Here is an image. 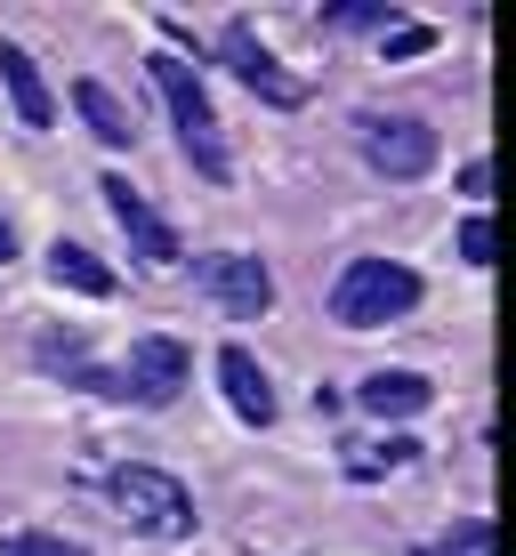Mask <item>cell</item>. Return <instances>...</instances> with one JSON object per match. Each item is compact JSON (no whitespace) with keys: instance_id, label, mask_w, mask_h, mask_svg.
Returning <instances> with one entry per match:
<instances>
[{"instance_id":"6da1fadb","label":"cell","mask_w":516,"mask_h":556,"mask_svg":"<svg viewBox=\"0 0 516 556\" xmlns=\"http://www.w3.org/2000/svg\"><path fill=\"white\" fill-rule=\"evenodd\" d=\"M412 306H419V275L395 258H348L331 282V323H348V331H379Z\"/></svg>"},{"instance_id":"7a4b0ae2","label":"cell","mask_w":516,"mask_h":556,"mask_svg":"<svg viewBox=\"0 0 516 556\" xmlns=\"http://www.w3.org/2000/svg\"><path fill=\"white\" fill-rule=\"evenodd\" d=\"M154 65V89H162V105H169V122H178V146H186V162L202 169V178H226V129H218V105L202 98V81H194V65L186 56H146Z\"/></svg>"},{"instance_id":"3957f363","label":"cell","mask_w":516,"mask_h":556,"mask_svg":"<svg viewBox=\"0 0 516 556\" xmlns=\"http://www.w3.org/2000/svg\"><path fill=\"white\" fill-rule=\"evenodd\" d=\"M113 508H122V525L129 532H146V541H186L194 532V501H186V484L178 476H162V468H113Z\"/></svg>"},{"instance_id":"277c9868","label":"cell","mask_w":516,"mask_h":556,"mask_svg":"<svg viewBox=\"0 0 516 556\" xmlns=\"http://www.w3.org/2000/svg\"><path fill=\"white\" fill-rule=\"evenodd\" d=\"M355 138H363V162L379 178H428L436 169V129L419 113H363Z\"/></svg>"},{"instance_id":"5b68a950","label":"cell","mask_w":516,"mask_h":556,"mask_svg":"<svg viewBox=\"0 0 516 556\" xmlns=\"http://www.w3.org/2000/svg\"><path fill=\"white\" fill-rule=\"evenodd\" d=\"M186 371H194V355H186L169 331H146V339H129V363H122V379H113V395H129V404L162 412V404H178Z\"/></svg>"},{"instance_id":"8992f818","label":"cell","mask_w":516,"mask_h":556,"mask_svg":"<svg viewBox=\"0 0 516 556\" xmlns=\"http://www.w3.org/2000/svg\"><path fill=\"white\" fill-rule=\"evenodd\" d=\"M218 56L235 65V81H242V89H259L266 105H307V81H299V73H282L251 25H226V33H218Z\"/></svg>"},{"instance_id":"52a82bcc","label":"cell","mask_w":516,"mask_h":556,"mask_svg":"<svg viewBox=\"0 0 516 556\" xmlns=\"http://www.w3.org/2000/svg\"><path fill=\"white\" fill-rule=\"evenodd\" d=\"M202 291L218 299L226 315H266V306H275V275H266V258H251V251H210Z\"/></svg>"},{"instance_id":"ba28073f","label":"cell","mask_w":516,"mask_h":556,"mask_svg":"<svg viewBox=\"0 0 516 556\" xmlns=\"http://www.w3.org/2000/svg\"><path fill=\"white\" fill-rule=\"evenodd\" d=\"M98 194H105L113 226H122V235H129V251H138L146 266H178V235H169V226L154 218V202H146L138 186H129V178H105Z\"/></svg>"},{"instance_id":"9c48e42d","label":"cell","mask_w":516,"mask_h":556,"mask_svg":"<svg viewBox=\"0 0 516 556\" xmlns=\"http://www.w3.org/2000/svg\"><path fill=\"white\" fill-rule=\"evenodd\" d=\"M218 388H226V404H235L242 428H266V419H275V388H266L251 348H218Z\"/></svg>"},{"instance_id":"30bf717a","label":"cell","mask_w":516,"mask_h":556,"mask_svg":"<svg viewBox=\"0 0 516 556\" xmlns=\"http://www.w3.org/2000/svg\"><path fill=\"white\" fill-rule=\"evenodd\" d=\"M355 404L372 412V419H412V412L436 404V388H428L419 371H372V379L355 388Z\"/></svg>"},{"instance_id":"8fae6325","label":"cell","mask_w":516,"mask_h":556,"mask_svg":"<svg viewBox=\"0 0 516 556\" xmlns=\"http://www.w3.org/2000/svg\"><path fill=\"white\" fill-rule=\"evenodd\" d=\"M0 81H9V98H16V113H25V129H49V122H56V98H49L41 65H33L16 41H0Z\"/></svg>"},{"instance_id":"7c38bea8","label":"cell","mask_w":516,"mask_h":556,"mask_svg":"<svg viewBox=\"0 0 516 556\" xmlns=\"http://www.w3.org/2000/svg\"><path fill=\"white\" fill-rule=\"evenodd\" d=\"M73 113L89 122V138H98V146H129V138H138V113L113 98L105 81H73Z\"/></svg>"},{"instance_id":"4fadbf2b","label":"cell","mask_w":516,"mask_h":556,"mask_svg":"<svg viewBox=\"0 0 516 556\" xmlns=\"http://www.w3.org/2000/svg\"><path fill=\"white\" fill-rule=\"evenodd\" d=\"M49 275L65 282V291H81V299H113V266L98 251H81V242H56L49 251Z\"/></svg>"},{"instance_id":"5bb4252c","label":"cell","mask_w":516,"mask_h":556,"mask_svg":"<svg viewBox=\"0 0 516 556\" xmlns=\"http://www.w3.org/2000/svg\"><path fill=\"white\" fill-rule=\"evenodd\" d=\"M419 459V444L412 435H388V444H363L355 459H348V476H379V468H412Z\"/></svg>"},{"instance_id":"9a60e30c","label":"cell","mask_w":516,"mask_h":556,"mask_svg":"<svg viewBox=\"0 0 516 556\" xmlns=\"http://www.w3.org/2000/svg\"><path fill=\"white\" fill-rule=\"evenodd\" d=\"M428 41H436L428 25H379V49H388V56H419Z\"/></svg>"},{"instance_id":"2e32d148","label":"cell","mask_w":516,"mask_h":556,"mask_svg":"<svg viewBox=\"0 0 516 556\" xmlns=\"http://www.w3.org/2000/svg\"><path fill=\"white\" fill-rule=\"evenodd\" d=\"M461 258L468 266H492V226L484 218H461Z\"/></svg>"},{"instance_id":"e0dca14e","label":"cell","mask_w":516,"mask_h":556,"mask_svg":"<svg viewBox=\"0 0 516 556\" xmlns=\"http://www.w3.org/2000/svg\"><path fill=\"white\" fill-rule=\"evenodd\" d=\"M9 556H81V548H73V541H56V532H16Z\"/></svg>"},{"instance_id":"ac0fdd59","label":"cell","mask_w":516,"mask_h":556,"mask_svg":"<svg viewBox=\"0 0 516 556\" xmlns=\"http://www.w3.org/2000/svg\"><path fill=\"white\" fill-rule=\"evenodd\" d=\"M436 556H484V525H468V532H461V548H452V541H444V548H436Z\"/></svg>"},{"instance_id":"d6986e66","label":"cell","mask_w":516,"mask_h":556,"mask_svg":"<svg viewBox=\"0 0 516 556\" xmlns=\"http://www.w3.org/2000/svg\"><path fill=\"white\" fill-rule=\"evenodd\" d=\"M16 258V235H9V218H0V266H9Z\"/></svg>"}]
</instances>
